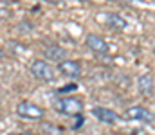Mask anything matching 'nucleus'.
<instances>
[{
	"instance_id": "f8f14e48",
	"label": "nucleus",
	"mask_w": 155,
	"mask_h": 135,
	"mask_svg": "<svg viewBox=\"0 0 155 135\" xmlns=\"http://www.w3.org/2000/svg\"><path fill=\"white\" fill-rule=\"evenodd\" d=\"M11 135H27V133H11Z\"/></svg>"
},
{
	"instance_id": "1a4fd4ad",
	"label": "nucleus",
	"mask_w": 155,
	"mask_h": 135,
	"mask_svg": "<svg viewBox=\"0 0 155 135\" xmlns=\"http://www.w3.org/2000/svg\"><path fill=\"white\" fill-rule=\"evenodd\" d=\"M105 24H107L110 29H114V31H123V29L128 27L126 18L121 16V14H117V13H107V14H105Z\"/></svg>"
},
{
	"instance_id": "9b49d317",
	"label": "nucleus",
	"mask_w": 155,
	"mask_h": 135,
	"mask_svg": "<svg viewBox=\"0 0 155 135\" xmlns=\"http://www.w3.org/2000/svg\"><path fill=\"white\" fill-rule=\"evenodd\" d=\"M45 2H47V4H54V5H56V4H61V2H65V0H45Z\"/></svg>"
},
{
	"instance_id": "20e7f679",
	"label": "nucleus",
	"mask_w": 155,
	"mask_h": 135,
	"mask_svg": "<svg viewBox=\"0 0 155 135\" xmlns=\"http://www.w3.org/2000/svg\"><path fill=\"white\" fill-rule=\"evenodd\" d=\"M124 117L130 121H143V123H153L155 115L144 106H132L124 112Z\"/></svg>"
},
{
	"instance_id": "f03ea898",
	"label": "nucleus",
	"mask_w": 155,
	"mask_h": 135,
	"mask_svg": "<svg viewBox=\"0 0 155 135\" xmlns=\"http://www.w3.org/2000/svg\"><path fill=\"white\" fill-rule=\"evenodd\" d=\"M31 74L40 81H54L56 79V70L45 59H35L31 63Z\"/></svg>"
},
{
	"instance_id": "423d86ee",
	"label": "nucleus",
	"mask_w": 155,
	"mask_h": 135,
	"mask_svg": "<svg viewBox=\"0 0 155 135\" xmlns=\"http://www.w3.org/2000/svg\"><path fill=\"white\" fill-rule=\"evenodd\" d=\"M85 43H87V47L92 52H96V54H107L108 52V43L99 34H88L87 40H85Z\"/></svg>"
},
{
	"instance_id": "7ed1b4c3",
	"label": "nucleus",
	"mask_w": 155,
	"mask_h": 135,
	"mask_svg": "<svg viewBox=\"0 0 155 135\" xmlns=\"http://www.w3.org/2000/svg\"><path fill=\"white\" fill-rule=\"evenodd\" d=\"M16 114H18V117H22L25 121H41L43 119V110L31 101L18 103L16 104Z\"/></svg>"
},
{
	"instance_id": "39448f33",
	"label": "nucleus",
	"mask_w": 155,
	"mask_h": 135,
	"mask_svg": "<svg viewBox=\"0 0 155 135\" xmlns=\"http://www.w3.org/2000/svg\"><path fill=\"white\" fill-rule=\"evenodd\" d=\"M58 72L69 79H78L81 76V65L72 59H63L58 63Z\"/></svg>"
},
{
	"instance_id": "9d476101",
	"label": "nucleus",
	"mask_w": 155,
	"mask_h": 135,
	"mask_svg": "<svg viewBox=\"0 0 155 135\" xmlns=\"http://www.w3.org/2000/svg\"><path fill=\"white\" fill-rule=\"evenodd\" d=\"M137 90L143 95H152L153 94V78L152 74H141L137 79Z\"/></svg>"
},
{
	"instance_id": "0eeeda50",
	"label": "nucleus",
	"mask_w": 155,
	"mask_h": 135,
	"mask_svg": "<svg viewBox=\"0 0 155 135\" xmlns=\"http://www.w3.org/2000/svg\"><path fill=\"white\" fill-rule=\"evenodd\" d=\"M92 115H94L97 121L107 123V124H114V123H117V119H119V115H117L114 110H110V108H103V106H96V108H92Z\"/></svg>"
},
{
	"instance_id": "6e6552de",
	"label": "nucleus",
	"mask_w": 155,
	"mask_h": 135,
	"mask_svg": "<svg viewBox=\"0 0 155 135\" xmlns=\"http://www.w3.org/2000/svg\"><path fill=\"white\" fill-rule=\"evenodd\" d=\"M43 58H47L49 61L60 63V61H63L67 58V50L63 47H60V45H49V47L43 49Z\"/></svg>"
},
{
	"instance_id": "ddd939ff",
	"label": "nucleus",
	"mask_w": 155,
	"mask_h": 135,
	"mask_svg": "<svg viewBox=\"0 0 155 135\" xmlns=\"http://www.w3.org/2000/svg\"><path fill=\"white\" fill-rule=\"evenodd\" d=\"M153 49H155V47H153Z\"/></svg>"
},
{
	"instance_id": "f257e3e1",
	"label": "nucleus",
	"mask_w": 155,
	"mask_h": 135,
	"mask_svg": "<svg viewBox=\"0 0 155 135\" xmlns=\"http://www.w3.org/2000/svg\"><path fill=\"white\" fill-rule=\"evenodd\" d=\"M54 106L60 114H65L71 117H76L83 112V101L78 97H60L54 101Z\"/></svg>"
}]
</instances>
